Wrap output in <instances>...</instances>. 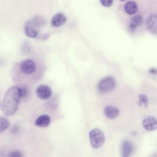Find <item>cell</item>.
<instances>
[{
	"instance_id": "cell-1",
	"label": "cell",
	"mask_w": 157,
	"mask_h": 157,
	"mask_svg": "<svg viewBox=\"0 0 157 157\" xmlns=\"http://www.w3.org/2000/svg\"><path fill=\"white\" fill-rule=\"evenodd\" d=\"M21 98L19 88L12 86L6 93L2 105V110L6 115L11 116L17 111Z\"/></svg>"
},
{
	"instance_id": "cell-2",
	"label": "cell",
	"mask_w": 157,
	"mask_h": 157,
	"mask_svg": "<svg viewBox=\"0 0 157 157\" xmlns=\"http://www.w3.org/2000/svg\"><path fill=\"white\" fill-rule=\"evenodd\" d=\"M89 136L90 144L94 148H100L104 143V135L102 132L98 128L91 130L89 133Z\"/></svg>"
},
{
	"instance_id": "cell-3",
	"label": "cell",
	"mask_w": 157,
	"mask_h": 157,
	"mask_svg": "<svg viewBox=\"0 0 157 157\" xmlns=\"http://www.w3.org/2000/svg\"><path fill=\"white\" fill-rule=\"evenodd\" d=\"M116 82L112 77H106L101 79L98 83V88L101 92L106 93L113 90L115 88Z\"/></svg>"
},
{
	"instance_id": "cell-4",
	"label": "cell",
	"mask_w": 157,
	"mask_h": 157,
	"mask_svg": "<svg viewBox=\"0 0 157 157\" xmlns=\"http://www.w3.org/2000/svg\"><path fill=\"white\" fill-rule=\"evenodd\" d=\"M21 71L24 74L29 75L34 73L36 69L35 62L31 59H26L23 61L20 65Z\"/></svg>"
},
{
	"instance_id": "cell-5",
	"label": "cell",
	"mask_w": 157,
	"mask_h": 157,
	"mask_svg": "<svg viewBox=\"0 0 157 157\" xmlns=\"http://www.w3.org/2000/svg\"><path fill=\"white\" fill-rule=\"evenodd\" d=\"M38 26L32 20L27 21L24 26V32L25 35L30 38L36 37L38 34Z\"/></svg>"
},
{
	"instance_id": "cell-6",
	"label": "cell",
	"mask_w": 157,
	"mask_h": 157,
	"mask_svg": "<svg viewBox=\"0 0 157 157\" xmlns=\"http://www.w3.org/2000/svg\"><path fill=\"white\" fill-rule=\"evenodd\" d=\"M142 125L144 128L147 131H154L157 129V120L153 116H147L143 119Z\"/></svg>"
},
{
	"instance_id": "cell-7",
	"label": "cell",
	"mask_w": 157,
	"mask_h": 157,
	"mask_svg": "<svg viewBox=\"0 0 157 157\" xmlns=\"http://www.w3.org/2000/svg\"><path fill=\"white\" fill-rule=\"evenodd\" d=\"M36 92L39 98L44 100L49 98L52 94V91L50 88L45 85L39 86L36 89Z\"/></svg>"
},
{
	"instance_id": "cell-8",
	"label": "cell",
	"mask_w": 157,
	"mask_h": 157,
	"mask_svg": "<svg viewBox=\"0 0 157 157\" xmlns=\"http://www.w3.org/2000/svg\"><path fill=\"white\" fill-rule=\"evenodd\" d=\"M146 25L148 29L153 33H157V15L152 14L147 18Z\"/></svg>"
},
{
	"instance_id": "cell-9",
	"label": "cell",
	"mask_w": 157,
	"mask_h": 157,
	"mask_svg": "<svg viewBox=\"0 0 157 157\" xmlns=\"http://www.w3.org/2000/svg\"><path fill=\"white\" fill-rule=\"evenodd\" d=\"M67 21L65 16L61 13H58L52 18L51 21L52 25L55 27H58L64 25Z\"/></svg>"
},
{
	"instance_id": "cell-10",
	"label": "cell",
	"mask_w": 157,
	"mask_h": 157,
	"mask_svg": "<svg viewBox=\"0 0 157 157\" xmlns=\"http://www.w3.org/2000/svg\"><path fill=\"white\" fill-rule=\"evenodd\" d=\"M119 110L117 108L111 105L106 106L104 110L105 116L111 119L117 118L119 115Z\"/></svg>"
},
{
	"instance_id": "cell-11",
	"label": "cell",
	"mask_w": 157,
	"mask_h": 157,
	"mask_svg": "<svg viewBox=\"0 0 157 157\" xmlns=\"http://www.w3.org/2000/svg\"><path fill=\"white\" fill-rule=\"evenodd\" d=\"M143 17L139 15L133 17L131 19L129 26V29L131 33L135 32L136 28L140 26L143 22Z\"/></svg>"
},
{
	"instance_id": "cell-12",
	"label": "cell",
	"mask_w": 157,
	"mask_h": 157,
	"mask_svg": "<svg viewBox=\"0 0 157 157\" xmlns=\"http://www.w3.org/2000/svg\"><path fill=\"white\" fill-rule=\"evenodd\" d=\"M124 9L127 13L132 15L137 13L138 9V6L135 2L133 1H129L124 4Z\"/></svg>"
},
{
	"instance_id": "cell-13",
	"label": "cell",
	"mask_w": 157,
	"mask_h": 157,
	"mask_svg": "<svg viewBox=\"0 0 157 157\" xmlns=\"http://www.w3.org/2000/svg\"><path fill=\"white\" fill-rule=\"evenodd\" d=\"M51 119L48 115L43 114L39 116L36 120L35 124L36 125L40 127H45L50 124Z\"/></svg>"
},
{
	"instance_id": "cell-14",
	"label": "cell",
	"mask_w": 157,
	"mask_h": 157,
	"mask_svg": "<svg viewBox=\"0 0 157 157\" xmlns=\"http://www.w3.org/2000/svg\"><path fill=\"white\" fill-rule=\"evenodd\" d=\"M133 147L131 143L129 141H125L122 144L121 154L123 157L129 156L132 153Z\"/></svg>"
},
{
	"instance_id": "cell-15",
	"label": "cell",
	"mask_w": 157,
	"mask_h": 157,
	"mask_svg": "<svg viewBox=\"0 0 157 157\" xmlns=\"http://www.w3.org/2000/svg\"><path fill=\"white\" fill-rule=\"evenodd\" d=\"M10 122L6 118L2 117L0 118V133L3 132L10 126Z\"/></svg>"
},
{
	"instance_id": "cell-16",
	"label": "cell",
	"mask_w": 157,
	"mask_h": 157,
	"mask_svg": "<svg viewBox=\"0 0 157 157\" xmlns=\"http://www.w3.org/2000/svg\"><path fill=\"white\" fill-rule=\"evenodd\" d=\"M139 101L138 105L140 106H143L144 108H147L148 104V100L147 97L144 94H140L139 96Z\"/></svg>"
},
{
	"instance_id": "cell-17",
	"label": "cell",
	"mask_w": 157,
	"mask_h": 157,
	"mask_svg": "<svg viewBox=\"0 0 157 157\" xmlns=\"http://www.w3.org/2000/svg\"><path fill=\"white\" fill-rule=\"evenodd\" d=\"M32 21L38 26L44 25L46 22L45 19L40 16H36L35 17L33 18Z\"/></svg>"
},
{
	"instance_id": "cell-18",
	"label": "cell",
	"mask_w": 157,
	"mask_h": 157,
	"mask_svg": "<svg viewBox=\"0 0 157 157\" xmlns=\"http://www.w3.org/2000/svg\"><path fill=\"white\" fill-rule=\"evenodd\" d=\"M100 1L103 6L108 7L112 5L113 0H100Z\"/></svg>"
},
{
	"instance_id": "cell-19",
	"label": "cell",
	"mask_w": 157,
	"mask_h": 157,
	"mask_svg": "<svg viewBox=\"0 0 157 157\" xmlns=\"http://www.w3.org/2000/svg\"><path fill=\"white\" fill-rule=\"evenodd\" d=\"M10 157H22V153L20 151L16 150L11 152L9 155Z\"/></svg>"
},
{
	"instance_id": "cell-20",
	"label": "cell",
	"mask_w": 157,
	"mask_h": 157,
	"mask_svg": "<svg viewBox=\"0 0 157 157\" xmlns=\"http://www.w3.org/2000/svg\"><path fill=\"white\" fill-rule=\"evenodd\" d=\"M20 88L21 90V98L25 97L28 93V91L26 88L24 87H22Z\"/></svg>"
},
{
	"instance_id": "cell-21",
	"label": "cell",
	"mask_w": 157,
	"mask_h": 157,
	"mask_svg": "<svg viewBox=\"0 0 157 157\" xmlns=\"http://www.w3.org/2000/svg\"><path fill=\"white\" fill-rule=\"evenodd\" d=\"M149 72L152 74H157V69L154 68H150L149 70Z\"/></svg>"
},
{
	"instance_id": "cell-22",
	"label": "cell",
	"mask_w": 157,
	"mask_h": 157,
	"mask_svg": "<svg viewBox=\"0 0 157 157\" xmlns=\"http://www.w3.org/2000/svg\"><path fill=\"white\" fill-rule=\"evenodd\" d=\"M49 35L48 33H46L42 35L41 39L43 40H45L48 38Z\"/></svg>"
},
{
	"instance_id": "cell-23",
	"label": "cell",
	"mask_w": 157,
	"mask_h": 157,
	"mask_svg": "<svg viewBox=\"0 0 157 157\" xmlns=\"http://www.w3.org/2000/svg\"><path fill=\"white\" fill-rule=\"evenodd\" d=\"M119 0L120 1H125L126 0Z\"/></svg>"
}]
</instances>
